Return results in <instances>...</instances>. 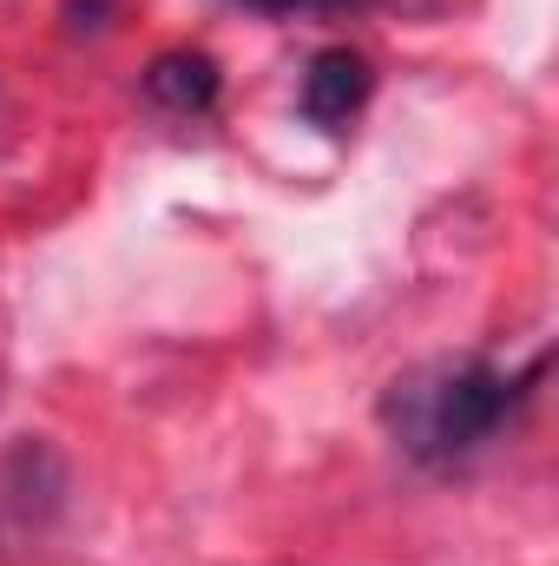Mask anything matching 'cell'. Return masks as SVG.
<instances>
[{
	"label": "cell",
	"instance_id": "6da1fadb",
	"mask_svg": "<svg viewBox=\"0 0 559 566\" xmlns=\"http://www.w3.org/2000/svg\"><path fill=\"white\" fill-rule=\"evenodd\" d=\"M527 382L481 363V356H447V363H421L409 376H395L382 389V428L389 441L415 461V468H461L474 461L500 428L514 422Z\"/></svg>",
	"mask_w": 559,
	"mask_h": 566
},
{
	"label": "cell",
	"instance_id": "7a4b0ae2",
	"mask_svg": "<svg viewBox=\"0 0 559 566\" xmlns=\"http://www.w3.org/2000/svg\"><path fill=\"white\" fill-rule=\"evenodd\" d=\"M369 93H376L369 60H362L356 46H323V53L309 60V73H303V119L323 126V133H342V126L369 106Z\"/></svg>",
	"mask_w": 559,
	"mask_h": 566
},
{
	"label": "cell",
	"instance_id": "3957f363",
	"mask_svg": "<svg viewBox=\"0 0 559 566\" xmlns=\"http://www.w3.org/2000/svg\"><path fill=\"white\" fill-rule=\"evenodd\" d=\"M145 99L171 119H198L218 106V60L198 46H171L145 66Z\"/></svg>",
	"mask_w": 559,
	"mask_h": 566
},
{
	"label": "cell",
	"instance_id": "277c9868",
	"mask_svg": "<svg viewBox=\"0 0 559 566\" xmlns=\"http://www.w3.org/2000/svg\"><path fill=\"white\" fill-rule=\"evenodd\" d=\"M244 7H257V13H336V7H356V0H244Z\"/></svg>",
	"mask_w": 559,
	"mask_h": 566
}]
</instances>
